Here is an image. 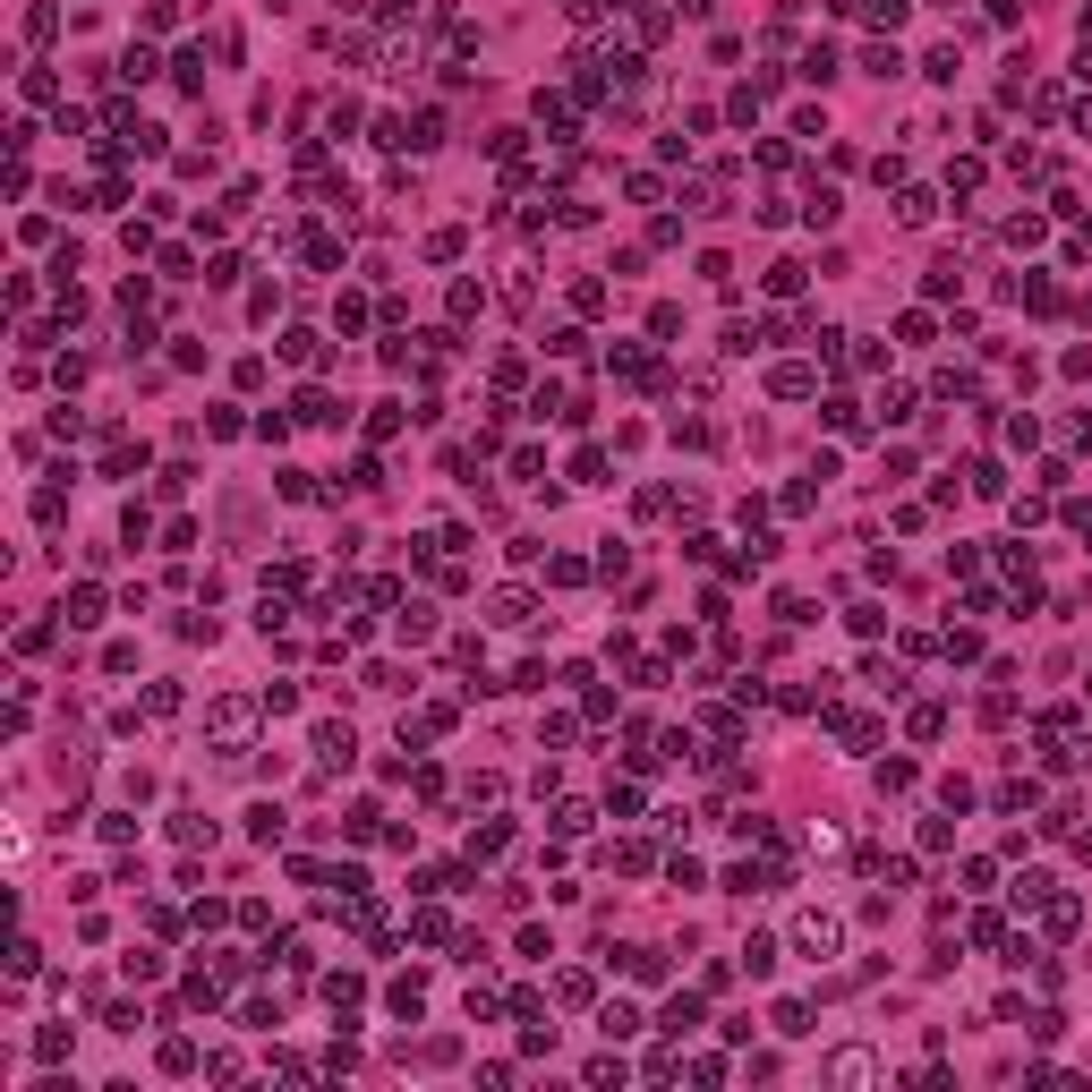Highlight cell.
Wrapping results in <instances>:
<instances>
[{"instance_id":"22","label":"cell","mask_w":1092,"mask_h":1092,"mask_svg":"<svg viewBox=\"0 0 1092 1092\" xmlns=\"http://www.w3.org/2000/svg\"><path fill=\"white\" fill-rule=\"evenodd\" d=\"M862 68H871V77H897L905 61H897V44H871V52H862Z\"/></svg>"},{"instance_id":"23","label":"cell","mask_w":1092,"mask_h":1092,"mask_svg":"<svg viewBox=\"0 0 1092 1092\" xmlns=\"http://www.w3.org/2000/svg\"><path fill=\"white\" fill-rule=\"evenodd\" d=\"M769 291H777V300H793V291H802V265H793V257L769 265Z\"/></svg>"},{"instance_id":"15","label":"cell","mask_w":1092,"mask_h":1092,"mask_svg":"<svg viewBox=\"0 0 1092 1092\" xmlns=\"http://www.w3.org/2000/svg\"><path fill=\"white\" fill-rule=\"evenodd\" d=\"M1075 921H1084V905H1075V897H1049V939H1067Z\"/></svg>"},{"instance_id":"12","label":"cell","mask_w":1092,"mask_h":1092,"mask_svg":"<svg viewBox=\"0 0 1092 1092\" xmlns=\"http://www.w3.org/2000/svg\"><path fill=\"white\" fill-rule=\"evenodd\" d=\"M172 836H180V845H214V819H205V811H172Z\"/></svg>"},{"instance_id":"26","label":"cell","mask_w":1092,"mask_h":1092,"mask_svg":"<svg viewBox=\"0 0 1092 1092\" xmlns=\"http://www.w3.org/2000/svg\"><path fill=\"white\" fill-rule=\"evenodd\" d=\"M973 495H1007V470H999V461H973Z\"/></svg>"},{"instance_id":"4","label":"cell","mask_w":1092,"mask_h":1092,"mask_svg":"<svg viewBox=\"0 0 1092 1092\" xmlns=\"http://www.w3.org/2000/svg\"><path fill=\"white\" fill-rule=\"evenodd\" d=\"M487 615L504 623V632H521V623L538 615V598H530V589H495V598H487Z\"/></svg>"},{"instance_id":"20","label":"cell","mask_w":1092,"mask_h":1092,"mask_svg":"<svg viewBox=\"0 0 1092 1092\" xmlns=\"http://www.w3.org/2000/svg\"><path fill=\"white\" fill-rule=\"evenodd\" d=\"M623 964H632V982H658V973H666V956H658V947H632Z\"/></svg>"},{"instance_id":"2","label":"cell","mask_w":1092,"mask_h":1092,"mask_svg":"<svg viewBox=\"0 0 1092 1092\" xmlns=\"http://www.w3.org/2000/svg\"><path fill=\"white\" fill-rule=\"evenodd\" d=\"M205 726L239 751V743H248V726H257V708H248V700H214V708H205Z\"/></svg>"},{"instance_id":"19","label":"cell","mask_w":1092,"mask_h":1092,"mask_svg":"<svg viewBox=\"0 0 1092 1092\" xmlns=\"http://www.w3.org/2000/svg\"><path fill=\"white\" fill-rule=\"evenodd\" d=\"M947 734V708H913V743H939Z\"/></svg>"},{"instance_id":"9","label":"cell","mask_w":1092,"mask_h":1092,"mask_svg":"<svg viewBox=\"0 0 1092 1092\" xmlns=\"http://www.w3.org/2000/svg\"><path fill=\"white\" fill-rule=\"evenodd\" d=\"M598 1032H606V1041H632V1032H641V1007H606V1016H598Z\"/></svg>"},{"instance_id":"21","label":"cell","mask_w":1092,"mask_h":1092,"mask_svg":"<svg viewBox=\"0 0 1092 1092\" xmlns=\"http://www.w3.org/2000/svg\"><path fill=\"white\" fill-rule=\"evenodd\" d=\"M777 1032H811V1007H802V999H777Z\"/></svg>"},{"instance_id":"1","label":"cell","mask_w":1092,"mask_h":1092,"mask_svg":"<svg viewBox=\"0 0 1092 1092\" xmlns=\"http://www.w3.org/2000/svg\"><path fill=\"white\" fill-rule=\"evenodd\" d=\"M793 947H802L811 964H836V956H845V921H836V913H793Z\"/></svg>"},{"instance_id":"10","label":"cell","mask_w":1092,"mask_h":1092,"mask_svg":"<svg viewBox=\"0 0 1092 1092\" xmlns=\"http://www.w3.org/2000/svg\"><path fill=\"white\" fill-rule=\"evenodd\" d=\"M393 632H402V641H427V632H435V606H419V598H410L402 615H393Z\"/></svg>"},{"instance_id":"16","label":"cell","mask_w":1092,"mask_h":1092,"mask_svg":"<svg viewBox=\"0 0 1092 1092\" xmlns=\"http://www.w3.org/2000/svg\"><path fill=\"white\" fill-rule=\"evenodd\" d=\"M248 836H257V845H274V836H282V811H274V802H257V811H248Z\"/></svg>"},{"instance_id":"5","label":"cell","mask_w":1092,"mask_h":1092,"mask_svg":"<svg viewBox=\"0 0 1092 1092\" xmlns=\"http://www.w3.org/2000/svg\"><path fill=\"white\" fill-rule=\"evenodd\" d=\"M350 751H359L350 726H316V760H324V769H350Z\"/></svg>"},{"instance_id":"11","label":"cell","mask_w":1092,"mask_h":1092,"mask_svg":"<svg viewBox=\"0 0 1092 1092\" xmlns=\"http://www.w3.org/2000/svg\"><path fill=\"white\" fill-rule=\"evenodd\" d=\"M658 1025H666V1032H674V1041H683V1032H700V999H691V990H683V999H674V1007H666V1016H658Z\"/></svg>"},{"instance_id":"27","label":"cell","mask_w":1092,"mask_h":1092,"mask_svg":"<svg viewBox=\"0 0 1092 1092\" xmlns=\"http://www.w3.org/2000/svg\"><path fill=\"white\" fill-rule=\"evenodd\" d=\"M743 964L751 973H777V939H743Z\"/></svg>"},{"instance_id":"18","label":"cell","mask_w":1092,"mask_h":1092,"mask_svg":"<svg viewBox=\"0 0 1092 1092\" xmlns=\"http://www.w3.org/2000/svg\"><path fill=\"white\" fill-rule=\"evenodd\" d=\"M103 615V589H68V623H94Z\"/></svg>"},{"instance_id":"24","label":"cell","mask_w":1092,"mask_h":1092,"mask_svg":"<svg viewBox=\"0 0 1092 1092\" xmlns=\"http://www.w3.org/2000/svg\"><path fill=\"white\" fill-rule=\"evenodd\" d=\"M359 990H367L359 973H333V982H324V999H333V1007H359Z\"/></svg>"},{"instance_id":"8","label":"cell","mask_w":1092,"mask_h":1092,"mask_svg":"<svg viewBox=\"0 0 1092 1092\" xmlns=\"http://www.w3.org/2000/svg\"><path fill=\"white\" fill-rule=\"evenodd\" d=\"M811 385H819L811 367H777V376H769V393H777V402H802V393H811Z\"/></svg>"},{"instance_id":"14","label":"cell","mask_w":1092,"mask_h":1092,"mask_svg":"<svg viewBox=\"0 0 1092 1092\" xmlns=\"http://www.w3.org/2000/svg\"><path fill=\"white\" fill-rule=\"evenodd\" d=\"M538 120H546L555 137H572V103H563V94H538Z\"/></svg>"},{"instance_id":"7","label":"cell","mask_w":1092,"mask_h":1092,"mask_svg":"<svg viewBox=\"0 0 1092 1092\" xmlns=\"http://www.w3.org/2000/svg\"><path fill=\"white\" fill-rule=\"evenodd\" d=\"M385 1007L402 1016V1025H419V1007H427V982H393V990H385Z\"/></svg>"},{"instance_id":"6","label":"cell","mask_w":1092,"mask_h":1092,"mask_svg":"<svg viewBox=\"0 0 1092 1092\" xmlns=\"http://www.w3.org/2000/svg\"><path fill=\"white\" fill-rule=\"evenodd\" d=\"M930 214H939V196H930V188H905V196H897V222H905V231H921Z\"/></svg>"},{"instance_id":"25","label":"cell","mask_w":1092,"mask_h":1092,"mask_svg":"<svg viewBox=\"0 0 1092 1092\" xmlns=\"http://www.w3.org/2000/svg\"><path fill=\"white\" fill-rule=\"evenodd\" d=\"M196 1067V1041H163V1075H188Z\"/></svg>"},{"instance_id":"13","label":"cell","mask_w":1092,"mask_h":1092,"mask_svg":"<svg viewBox=\"0 0 1092 1092\" xmlns=\"http://www.w3.org/2000/svg\"><path fill=\"white\" fill-rule=\"evenodd\" d=\"M836 734H845V751H871V743H879L871 717H845V708H836Z\"/></svg>"},{"instance_id":"3","label":"cell","mask_w":1092,"mask_h":1092,"mask_svg":"<svg viewBox=\"0 0 1092 1092\" xmlns=\"http://www.w3.org/2000/svg\"><path fill=\"white\" fill-rule=\"evenodd\" d=\"M828 1084H879V1058H871V1049H836V1058H828Z\"/></svg>"},{"instance_id":"17","label":"cell","mask_w":1092,"mask_h":1092,"mask_svg":"<svg viewBox=\"0 0 1092 1092\" xmlns=\"http://www.w3.org/2000/svg\"><path fill=\"white\" fill-rule=\"evenodd\" d=\"M52 26H61V18H52V0H35V9H26V44H52Z\"/></svg>"}]
</instances>
